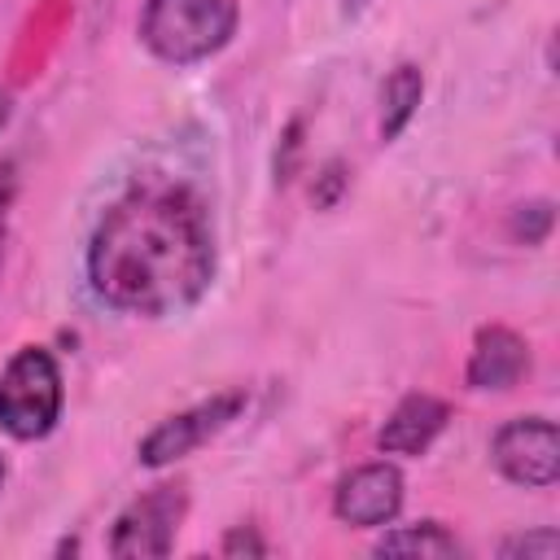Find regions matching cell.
<instances>
[{
	"label": "cell",
	"mask_w": 560,
	"mask_h": 560,
	"mask_svg": "<svg viewBox=\"0 0 560 560\" xmlns=\"http://www.w3.org/2000/svg\"><path fill=\"white\" fill-rule=\"evenodd\" d=\"M83 276L101 306L131 319H179L219 276V236L206 197L171 175H140L96 219Z\"/></svg>",
	"instance_id": "6da1fadb"
},
{
	"label": "cell",
	"mask_w": 560,
	"mask_h": 560,
	"mask_svg": "<svg viewBox=\"0 0 560 560\" xmlns=\"http://www.w3.org/2000/svg\"><path fill=\"white\" fill-rule=\"evenodd\" d=\"M236 22V0H144L136 35L153 61L188 70L219 57L232 44Z\"/></svg>",
	"instance_id": "7a4b0ae2"
},
{
	"label": "cell",
	"mask_w": 560,
	"mask_h": 560,
	"mask_svg": "<svg viewBox=\"0 0 560 560\" xmlns=\"http://www.w3.org/2000/svg\"><path fill=\"white\" fill-rule=\"evenodd\" d=\"M66 411L61 363L48 346H18L0 368V433L13 442H44Z\"/></svg>",
	"instance_id": "3957f363"
},
{
	"label": "cell",
	"mask_w": 560,
	"mask_h": 560,
	"mask_svg": "<svg viewBox=\"0 0 560 560\" xmlns=\"http://www.w3.org/2000/svg\"><path fill=\"white\" fill-rule=\"evenodd\" d=\"M184 516H188V486L158 481L114 516L105 551L118 560H162L175 551V534Z\"/></svg>",
	"instance_id": "277c9868"
},
{
	"label": "cell",
	"mask_w": 560,
	"mask_h": 560,
	"mask_svg": "<svg viewBox=\"0 0 560 560\" xmlns=\"http://www.w3.org/2000/svg\"><path fill=\"white\" fill-rule=\"evenodd\" d=\"M249 407L245 389H219L166 420H158L140 442H136V459L140 468H171L179 459H188L192 451H201L210 438H219L228 424L241 420V411Z\"/></svg>",
	"instance_id": "5b68a950"
},
{
	"label": "cell",
	"mask_w": 560,
	"mask_h": 560,
	"mask_svg": "<svg viewBox=\"0 0 560 560\" xmlns=\"http://www.w3.org/2000/svg\"><path fill=\"white\" fill-rule=\"evenodd\" d=\"M490 464L521 490H547L560 481V433L551 416L503 420L490 438Z\"/></svg>",
	"instance_id": "8992f818"
},
{
	"label": "cell",
	"mask_w": 560,
	"mask_h": 560,
	"mask_svg": "<svg viewBox=\"0 0 560 560\" xmlns=\"http://www.w3.org/2000/svg\"><path fill=\"white\" fill-rule=\"evenodd\" d=\"M407 499L402 468L394 459H368L350 468L332 490V516L354 529H385L398 521Z\"/></svg>",
	"instance_id": "52a82bcc"
},
{
	"label": "cell",
	"mask_w": 560,
	"mask_h": 560,
	"mask_svg": "<svg viewBox=\"0 0 560 560\" xmlns=\"http://www.w3.org/2000/svg\"><path fill=\"white\" fill-rule=\"evenodd\" d=\"M529 372V341L508 324H481L464 363V385L477 394H503Z\"/></svg>",
	"instance_id": "ba28073f"
},
{
	"label": "cell",
	"mask_w": 560,
	"mask_h": 560,
	"mask_svg": "<svg viewBox=\"0 0 560 560\" xmlns=\"http://www.w3.org/2000/svg\"><path fill=\"white\" fill-rule=\"evenodd\" d=\"M446 420H451V407H446L438 394H424V389L402 394V398L394 402V411L385 416V424L376 429V451H381V455L416 459V455H424V451L442 438Z\"/></svg>",
	"instance_id": "9c48e42d"
},
{
	"label": "cell",
	"mask_w": 560,
	"mask_h": 560,
	"mask_svg": "<svg viewBox=\"0 0 560 560\" xmlns=\"http://www.w3.org/2000/svg\"><path fill=\"white\" fill-rule=\"evenodd\" d=\"M420 101H424V70L416 61H398L381 83V122H376V131H381L385 144H394L411 127Z\"/></svg>",
	"instance_id": "30bf717a"
},
{
	"label": "cell",
	"mask_w": 560,
	"mask_h": 560,
	"mask_svg": "<svg viewBox=\"0 0 560 560\" xmlns=\"http://www.w3.org/2000/svg\"><path fill=\"white\" fill-rule=\"evenodd\" d=\"M376 556H424V560H442V556H464V542L442 525V521H416V525H394L372 542Z\"/></svg>",
	"instance_id": "8fae6325"
},
{
	"label": "cell",
	"mask_w": 560,
	"mask_h": 560,
	"mask_svg": "<svg viewBox=\"0 0 560 560\" xmlns=\"http://www.w3.org/2000/svg\"><path fill=\"white\" fill-rule=\"evenodd\" d=\"M551 223H556V210L547 197H534V201H521L512 214H508V232L512 241L521 245H542L551 236Z\"/></svg>",
	"instance_id": "7c38bea8"
},
{
	"label": "cell",
	"mask_w": 560,
	"mask_h": 560,
	"mask_svg": "<svg viewBox=\"0 0 560 560\" xmlns=\"http://www.w3.org/2000/svg\"><path fill=\"white\" fill-rule=\"evenodd\" d=\"M499 556L503 560H556L560 556V534L551 525H538L529 534H512L499 542Z\"/></svg>",
	"instance_id": "4fadbf2b"
},
{
	"label": "cell",
	"mask_w": 560,
	"mask_h": 560,
	"mask_svg": "<svg viewBox=\"0 0 560 560\" xmlns=\"http://www.w3.org/2000/svg\"><path fill=\"white\" fill-rule=\"evenodd\" d=\"M18 201V162L0 158V276H4V254H9V219Z\"/></svg>",
	"instance_id": "5bb4252c"
},
{
	"label": "cell",
	"mask_w": 560,
	"mask_h": 560,
	"mask_svg": "<svg viewBox=\"0 0 560 560\" xmlns=\"http://www.w3.org/2000/svg\"><path fill=\"white\" fill-rule=\"evenodd\" d=\"M219 551H223V556H267V542L258 538L254 525H232V529L223 534Z\"/></svg>",
	"instance_id": "9a60e30c"
},
{
	"label": "cell",
	"mask_w": 560,
	"mask_h": 560,
	"mask_svg": "<svg viewBox=\"0 0 560 560\" xmlns=\"http://www.w3.org/2000/svg\"><path fill=\"white\" fill-rule=\"evenodd\" d=\"M9 118H13V96H9L4 88H0V131L9 127Z\"/></svg>",
	"instance_id": "2e32d148"
},
{
	"label": "cell",
	"mask_w": 560,
	"mask_h": 560,
	"mask_svg": "<svg viewBox=\"0 0 560 560\" xmlns=\"http://www.w3.org/2000/svg\"><path fill=\"white\" fill-rule=\"evenodd\" d=\"M4 477H9V468H4V455H0V490H4Z\"/></svg>",
	"instance_id": "e0dca14e"
}]
</instances>
